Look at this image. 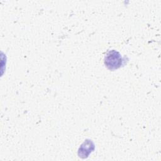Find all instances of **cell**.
I'll use <instances>...</instances> for the list:
<instances>
[{"mask_svg": "<svg viewBox=\"0 0 161 161\" xmlns=\"http://www.w3.org/2000/svg\"><path fill=\"white\" fill-rule=\"evenodd\" d=\"M125 62V57H123L121 55L115 50L108 51L104 59L105 66L110 70H114L120 68L124 65Z\"/></svg>", "mask_w": 161, "mask_h": 161, "instance_id": "cell-1", "label": "cell"}, {"mask_svg": "<svg viewBox=\"0 0 161 161\" xmlns=\"http://www.w3.org/2000/svg\"><path fill=\"white\" fill-rule=\"evenodd\" d=\"M95 145L91 140H86L80 146L78 150V155L80 158H86L94 150Z\"/></svg>", "mask_w": 161, "mask_h": 161, "instance_id": "cell-2", "label": "cell"}]
</instances>
